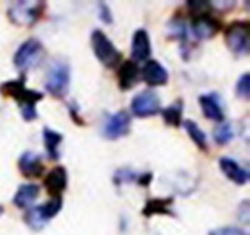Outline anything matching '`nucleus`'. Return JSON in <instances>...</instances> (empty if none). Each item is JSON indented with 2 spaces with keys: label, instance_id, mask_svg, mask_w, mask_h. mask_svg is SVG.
<instances>
[{
  "label": "nucleus",
  "instance_id": "nucleus-14",
  "mask_svg": "<svg viewBox=\"0 0 250 235\" xmlns=\"http://www.w3.org/2000/svg\"><path fill=\"white\" fill-rule=\"evenodd\" d=\"M143 79L150 86L165 85L169 80V73L165 66H163L158 60L150 59L145 63L142 70Z\"/></svg>",
  "mask_w": 250,
  "mask_h": 235
},
{
  "label": "nucleus",
  "instance_id": "nucleus-23",
  "mask_svg": "<svg viewBox=\"0 0 250 235\" xmlns=\"http://www.w3.org/2000/svg\"><path fill=\"white\" fill-rule=\"evenodd\" d=\"M214 139L219 145H227L234 138V130L230 123L222 122L214 129Z\"/></svg>",
  "mask_w": 250,
  "mask_h": 235
},
{
  "label": "nucleus",
  "instance_id": "nucleus-31",
  "mask_svg": "<svg viewBox=\"0 0 250 235\" xmlns=\"http://www.w3.org/2000/svg\"><path fill=\"white\" fill-rule=\"evenodd\" d=\"M3 212H4V208L1 207V205H0V215H1V214H3Z\"/></svg>",
  "mask_w": 250,
  "mask_h": 235
},
{
  "label": "nucleus",
  "instance_id": "nucleus-24",
  "mask_svg": "<svg viewBox=\"0 0 250 235\" xmlns=\"http://www.w3.org/2000/svg\"><path fill=\"white\" fill-rule=\"evenodd\" d=\"M138 174L135 171H133L131 169H128V168H122V169L115 170L114 173L113 181L115 185H122L124 183H133V181H137Z\"/></svg>",
  "mask_w": 250,
  "mask_h": 235
},
{
  "label": "nucleus",
  "instance_id": "nucleus-22",
  "mask_svg": "<svg viewBox=\"0 0 250 235\" xmlns=\"http://www.w3.org/2000/svg\"><path fill=\"white\" fill-rule=\"evenodd\" d=\"M184 128L187 133L189 134V136L191 138L195 145L199 148L200 150L207 151L208 149V140H207V134L202 130V128L198 125V123H195L191 119H185L184 120Z\"/></svg>",
  "mask_w": 250,
  "mask_h": 235
},
{
  "label": "nucleus",
  "instance_id": "nucleus-4",
  "mask_svg": "<svg viewBox=\"0 0 250 235\" xmlns=\"http://www.w3.org/2000/svg\"><path fill=\"white\" fill-rule=\"evenodd\" d=\"M70 86V66L65 60H55L46 74L45 89L53 97L62 99Z\"/></svg>",
  "mask_w": 250,
  "mask_h": 235
},
{
  "label": "nucleus",
  "instance_id": "nucleus-18",
  "mask_svg": "<svg viewBox=\"0 0 250 235\" xmlns=\"http://www.w3.org/2000/svg\"><path fill=\"white\" fill-rule=\"evenodd\" d=\"M40 187L35 183H25L18 188L17 194L14 195L13 203L20 209H28L39 196Z\"/></svg>",
  "mask_w": 250,
  "mask_h": 235
},
{
  "label": "nucleus",
  "instance_id": "nucleus-1",
  "mask_svg": "<svg viewBox=\"0 0 250 235\" xmlns=\"http://www.w3.org/2000/svg\"><path fill=\"white\" fill-rule=\"evenodd\" d=\"M0 91L6 97H10L17 100L20 107V110L26 108H37L38 103L44 98V94L42 91L26 88L24 78L8 80V82L3 83L0 86Z\"/></svg>",
  "mask_w": 250,
  "mask_h": 235
},
{
  "label": "nucleus",
  "instance_id": "nucleus-3",
  "mask_svg": "<svg viewBox=\"0 0 250 235\" xmlns=\"http://www.w3.org/2000/svg\"><path fill=\"white\" fill-rule=\"evenodd\" d=\"M90 40L94 54L103 65H105L106 68H114L119 64L123 58L122 53L102 29H94L91 31Z\"/></svg>",
  "mask_w": 250,
  "mask_h": 235
},
{
  "label": "nucleus",
  "instance_id": "nucleus-25",
  "mask_svg": "<svg viewBox=\"0 0 250 235\" xmlns=\"http://www.w3.org/2000/svg\"><path fill=\"white\" fill-rule=\"evenodd\" d=\"M235 93L239 98L248 100L250 95V74L244 73L240 75L235 85Z\"/></svg>",
  "mask_w": 250,
  "mask_h": 235
},
{
  "label": "nucleus",
  "instance_id": "nucleus-15",
  "mask_svg": "<svg viewBox=\"0 0 250 235\" xmlns=\"http://www.w3.org/2000/svg\"><path fill=\"white\" fill-rule=\"evenodd\" d=\"M139 66L133 60H125L118 69V83L122 90L126 91L133 89L139 82Z\"/></svg>",
  "mask_w": 250,
  "mask_h": 235
},
{
  "label": "nucleus",
  "instance_id": "nucleus-6",
  "mask_svg": "<svg viewBox=\"0 0 250 235\" xmlns=\"http://www.w3.org/2000/svg\"><path fill=\"white\" fill-rule=\"evenodd\" d=\"M45 8L43 1H17L8 9V17L17 25L31 26L38 23Z\"/></svg>",
  "mask_w": 250,
  "mask_h": 235
},
{
  "label": "nucleus",
  "instance_id": "nucleus-11",
  "mask_svg": "<svg viewBox=\"0 0 250 235\" xmlns=\"http://www.w3.org/2000/svg\"><path fill=\"white\" fill-rule=\"evenodd\" d=\"M18 167H19L20 173L23 174L25 178L33 179L43 175L44 170H45L42 156L31 150L24 151L20 155L19 160H18Z\"/></svg>",
  "mask_w": 250,
  "mask_h": 235
},
{
  "label": "nucleus",
  "instance_id": "nucleus-19",
  "mask_svg": "<svg viewBox=\"0 0 250 235\" xmlns=\"http://www.w3.org/2000/svg\"><path fill=\"white\" fill-rule=\"evenodd\" d=\"M173 198H154L149 199L145 203V207L143 208L142 214L146 218H150L151 215H171L175 214L171 210V204H173Z\"/></svg>",
  "mask_w": 250,
  "mask_h": 235
},
{
  "label": "nucleus",
  "instance_id": "nucleus-26",
  "mask_svg": "<svg viewBox=\"0 0 250 235\" xmlns=\"http://www.w3.org/2000/svg\"><path fill=\"white\" fill-rule=\"evenodd\" d=\"M169 31L174 38H178L182 42L187 40V25L180 18L175 17V19H173L169 23Z\"/></svg>",
  "mask_w": 250,
  "mask_h": 235
},
{
  "label": "nucleus",
  "instance_id": "nucleus-10",
  "mask_svg": "<svg viewBox=\"0 0 250 235\" xmlns=\"http://www.w3.org/2000/svg\"><path fill=\"white\" fill-rule=\"evenodd\" d=\"M220 29H222V23L214 18L210 12L196 14L191 20V30L198 39H210L218 34Z\"/></svg>",
  "mask_w": 250,
  "mask_h": 235
},
{
  "label": "nucleus",
  "instance_id": "nucleus-12",
  "mask_svg": "<svg viewBox=\"0 0 250 235\" xmlns=\"http://www.w3.org/2000/svg\"><path fill=\"white\" fill-rule=\"evenodd\" d=\"M46 192L53 196H62V193L68 187V171L65 167L58 165L46 174L44 179Z\"/></svg>",
  "mask_w": 250,
  "mask_h": 235
},
{
  "label": "nucleus",
  "instance_id": "nucleus-21",
  "mask_svg": "<svg viewBox=\"0 0 250 235\" xmlns=\"http://www.w3.org/2000/svg\"><path fill=\"white\" fill-rule=\"evenodd\" d=\"M183 110H184V103L182 99H178L160 111L167 124L178 128L183 123Z\"/></svg>",
  "mask_w": 250,
  "mask_h": 235
},
{
  "label": "nucleus",
  "instance_id": "nucleus-20",
  "mask_svg": "<svg viewBox=\"0 0 250 235\" xmlns=\"http://www.w3.org/2000/svg\"><path fill=\"white\" fill-rule=\"evenodd\" d=\"M43 139L49 158L53 159V160H58L60 156L59 145L62 144V139H64L62 134H60L59 131L57 130H53V129H50V128L48 127H44Z\"/></svg>",
  "mask_w": 250,
  "mask_h": 235
},
{
  "label": "nucleus",
  "instance_id": "nucleus-30",
  "mask_svg": "<svg viewBox=\"0 0 250 235\" xmlns=\"http://www.w3.org/2000/svg\"><path fill=\"white\" fill-rule=\"evenodd\" d=\"M153 180V174L151 173H143L140 175H138V184H140L142 187H148L149 184L151 183Z\"/></svg>",
  "mask_w": 250,
  "mask_h": 235
},
{
  "label": "nucleus",
  "instance_id": "nucleus-29",
  "mask_svg": "<svg viewBox=\"0 0 250 235\" xmlns=\"http://www.w3.org/2000/svg\"><path fill=\"white\" fill-rule=\"evenodd\" d=\"M68 109H69V113H70L71 119H73V122H74L75 124H78V125H84V124H85V122H84L82 116H80L79 109H78L77 103L71 102L70 104H68Z\"/></svg>",
  "mask_w": 250,
  "mask_h": 235
},
{
  "label": "nucleus",
  "instance_id": "nucleus-17",
  "mask_svg": "<svg viewBox=\"0 0 250 235\" xmlns=\"http://www.w3.org/2000/svg\"><path fill=\"white\" fill-rule=\"evenodd\" d=\"M219 167L222 169L223 174L235 184L243 185L249 180V171L240 167L233 158L222 156L219 159Z\"/></svg>",
  "mask_w": 250,
  "mask_h": 235
},
{
  "label": "nucleus",
  "instance_id": "nucleus-28",
  "mask_svg": "<svg viewBox=\"0 0 250 235\" xmlns=\"http://www.w3.org/2000/svg\"><path fill=\"white\" fill-rule=\"evenodd\" d=\"M99 17L105 24L113 23V14L106 3H99Z\"/></svg>",
  "mask_w": 250,
  "mask_h": 235
},
{
  "label": "nucleus",
  "instance_id": "nucleus-9",
  "mask_svg": "<svg viewBox=\"0 0 250 235\" xmlns=\"http://www.w3.org/2000/svg\"><path fill=\"white\" fill-rule=\"evenodd\" d=\"M130 114L124 110V109H122V110L108 116L104 128H103V135L105 136L106 139H110V140H117L122 136L128 135L130 133Z\"/></svg>",
  "mask_w": 250,
  "mask_h": 235
},
{
  "label": "nucleus",
  "instance_id": "nucleus-27",
  "mask_svg": "<svg viewBox=\"0 0 250 235\" xmlns=\"http://www.w3.org/2000/svg\"><path fill=\"white\" fill-rule=\"evenodd\" d=\"M209 235H249L244 230L236 227H223L214 229L209 233Z\"/></svg>",
  "mask_w": 250,
  "mask_h": 235
},
{
  "label": "nucleus",
  "instance_id": "nucleus-16",
  "mask_svg": "<svg viewBox=\"0 0 250 235\" xmlns=\"http://www.w3.org/2000/svg\"><path fill=\"white\" fill-rule=\"evenodd\" d=\"M199 104L202 107L203 114L208 119L214 120V122L222 123L224 122V111L220 104V98L216 93L203 94L199 97Z\"/></svg>",
  "mask_w": 250,
  "mask_h": 235
},
{
  "label": "nucleus",
  "instance_id": "nucleus-13",
  "mask_svg": "<svg viewBox=\"0 0 250 235\" xmlns=\"http://www.w3.org/2000/svg\"><path fill=\"white\" fill-rule=\"evenodd\" d=\"M151 54V44L148 31L139 28L134 31L131 39V58L133 62H144Z\"/></svg>",
  "mask_w": 250,
  "mask_h": 235
},
{
  "label": "nucleus",
  "instance_id": "nucleus-5",
  "mask_svg": "<svg viewBox=\"0 0 250 235\" xmlns=\"http://www.w3.org/2000/svg\"><path fill=\"white\" fill-rule=\"evenodd\" d=\"M62 208V196H54L46 203L26 209L24 221L33 230H42L51 219L57 216Z\"/></svg>",
  "mask_w": 250,
  "mask_h": 235
},
{
  "label": "nucleus",
  "instance_id": "nucleus-7",
  "mask_svg": "<svg viewBox=\"0 0 250 235\" xmlns=\"http://www.w3.org/2000/svg\"><path fill=\"white\" fill-rule=\"evenodd\" d=\"M225 44L236 55L248 54L249 51V21L234 20L225 28Z\"/></svg>",
  "mask_w": 250,
  "mask_h": 235
},
{
  "label": "nucleus",
  "instance_id": "nucleus-2",
  "mask_svg": "<svg viewBox=\"0 0 250 235\" xmlns=\"http://www.w3.org/2000/svg\"><path fill=\"white\" fill-rule=\"evenodd\" d=\"M44 57H45V48L43 43L37 38H28L17 49L13 62L20 70H28L39 65L43 62Z\"/></svg>",
  "mask_w": 250,
  "mask_h": 235
},
{
  "label": "nucleus",
  "instance_id": "nucleus-8",
  "mask_svg": "<svg viewBox=\"0 0 250 235\" xmlns=\"http://www.w3.org/2000/svg\"><path fill=\"white\" fill-rule=\"evenodd\" d=\"M130 107L133 113L139 118L155 115L162 110L159 94L151 89H145L135 94V97L131 100Z\"/></svg>",
  "mask_w": 250,
  "mask_h": 235
}]
</instances>
